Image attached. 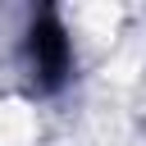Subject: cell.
Segmentation results:
<instances>
[{
  "label": "cell",
  "instance_id": "obj_1",
  "mask_svg": "<svg viewBox=\"0 0 146 146\" xmlns=\"http://www.w3.org/2000/svg\"><path fill=\"white\" fill-rule=\"evenodd\" d=\"M27 59H32V78L41 91H59L68 82V68H73V46H68V32L55 14H41L27 32Z\"/></svg>",
  "mask_w": 146,
  "mask_h": 146
}]
</instances>
